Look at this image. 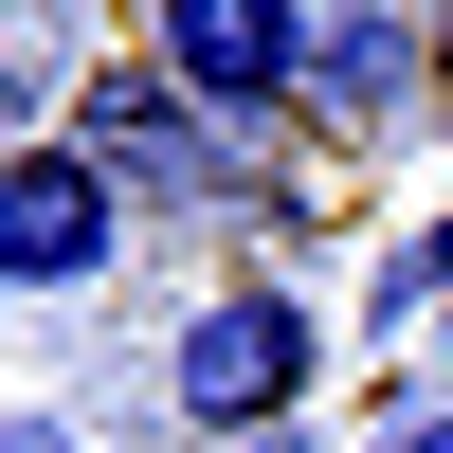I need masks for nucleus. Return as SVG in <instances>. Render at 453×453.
I'll return each instance as SVG.
<instances>
[{
  "instance_id": "nucleus-1",
  "label": "nucleus",
  "mask_w": 453,
  "mask_h": 453,
  "mask_svg": "<svg viewBox=\"0 0 453 453\" xmlns=\"http://www.w3.org/2000/svg\"><path fill=\"white\" fill-rule=\"evenodd\" d=\"M309 381H326V309H309L290 273H236V290H200V309H181V345H164V399H181V435H218V453L290 435V418H309Z\"/></svg>"
},
{
  "instance_id": "nucleus-2",
  "label": "nucleus",
  "mask_w": 453,
  "mask_h": 453,
  "mask_svg": "<svg viewBox=\"0 0 453 453\" xmlns=\"http://www.w3.org/2000/svg\"><path fill=\"white\" fill-rule=\"evenodd\" d=\"M73 145L127 181V218H145V200H164V218H181V200H273V164H254L218 109H181L164 55H91V73H73Z\"/></svg>"
},
{
  "instance_id": "nucleus-3",
  "label": "nucleus",
  "mask_w": 453,
  "mask_h": 453,
  "mask_svg": "<svg viewBox=\"0 0 453 453\" xmlns=\"http://www.w3.org/2000/svg\"><path fill=\"white\" fill-rule=\"evenodd\" d=\"M127 273V181L91 164V145H36V164H0V309H73V290Z\"/></svg>"
},
{
  "instance_id": "nucleus-4",
  "label": "nucleus",
  "mask_w": 453,
  "mask_h": 453,
  "mask_svg": "<svg viewBox=\"0 0 453 453\" xmlns=\"http://www.w3.org/2000/svg\"><path fill=\"white\" fill-rule=\"evenodd\" d=\"M145 55H164V91L218 109L236 145L254 127H309V19H290V0H164Z\"/></svg>"
},
{
  "instance_id": "nucleus-5",
  "label": "nucleus",
  "mask_w": 453,
  "mask_h": 453,
  "mask_svg": "<svg viewBox=\"0 0 453 453\" xmlns=\"http://www.w3.org/2000/svg\"><path fill=\"white\" fill-rule=\"evenodd\" d=\"M435 109V19L418 0H345V19H309V127L326 145H381Z\"/></svg>"
},
{
  "instance_id": "nucleus-6",
  "label": "nucleus",
  "mask_w": 453,
  "mask_h": 453,
  "mask_svg": "<svg viewBox=\"0 0 453 453\" xmlns=\"http://www.w3.org/2000/svg\"><path fill=\"white\" fill-rule=\"evenodd\" d=\"M418 309H453V200L381 254V273H363V326H418Z\"/></svg>"
},
{
  "instance_id": "nucleus-7",
  "label": "nucleus",
  "mask_w": 453,
  "mask_h": 453,
  "mask_svg": "<svg viewBox=\"0 0 453 453\" xmlns=\"http://www.w3.org/2000/svg\"><path fill=\"white\" fill-rule=\"evenodd\" d=\"M0 453H91V435H73L55 399H0Z\"/></svg>"
},
{
  "instance_id": "nucleus-8",
  "label": "nucleus",
  "mask_w": 453,
  "mask_h": 453,
  "mask_svg": "<svg viewBox=\"0 0 453 453\" xmlns=\"http://www.w3.org/2000/svg\"><path fill=\"white\" fill-rule=\"evenodd\" d=\"M363 453H453V399H399V418L363 435Z\"/></svg>"
},
{
  "instance_id": "nucleus-9",
  "label": "nucleus",
  "mask_w": 453,
  "mask_h": 453,
  "mask_svg": "<svg viewBox=\"0 0 453 453\" xmlns=\"http://www.w3.org/2000/svg\"><path fill=\"white\" fill-rule=\"evenodd\" d=\"M435 109H453V0H435Z\"/></svg>"
},
{
  "instance_id": "nucleus-10",
  "label": "nucleus",
  "mask_w": 453,
  "mask_h": 453,
  "mask_svg": "<svg viewBox=\"0 0 453 453\" xmlns=\"http://www.w3.org/2000/svg\"><path fill=\"white\" fill-rule=\"evenodd\" d=\"M254 453H326V435H309V418H290V435H254Z\"/></svg>"
}]
</instances>
